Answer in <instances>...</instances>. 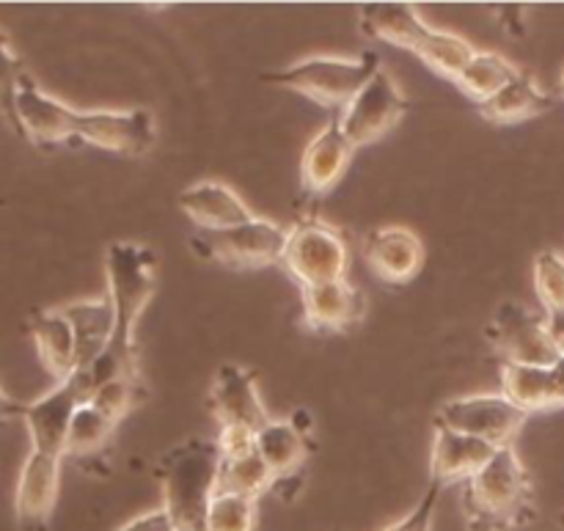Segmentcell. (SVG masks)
<instances>
[{
    "mask_svg": "<svg viewBox=\"0 0 564 531\" xmlns=\"http://www.w3.org/2000/svg\"><path fill=\"white\" fill-rule=\"evenodd\" d=\"M488 339L501 356V364H523V367H554L562 358L554 342L549 319L543 312L507 301L496 308Z\"/></svg>",
    "mask_w": 564,
    "mask_h": 531,
    "instance_id": "obj_7",
    "label": "cell"
},
{
    "mask_svg": "<svg viewBox=\"0 0 564 531\" xmlns=\"http://www.w3.org/2000/svg\"><path fill=\"white\" fill-rule=\"evenodd\" d=\"M463 516L468 531H512L538 516L532 474L516 446L496 452L468 483H463Z\"/></svg>",
    "mask_w": 564,
    "mask_h": 531,
    "instance_id": "obj_2",
    "label": "cell"
},
{
    "mask_svg": "<svg viewBox=\"0 0 564 531\" xmlns=\"http://www.w3.org/2000/svg\"><path fill=\"white\" fill-rule=\"evenodd\" d=\"M408 108H411V102L405 99V94H402L400 86L391 80L389 72L380 69L378 75L352 97V102L336 116H339V124L341 130H345V136L350 138L352 147L358 149L389 136V132L400 124L402 116L408 113Z\"/></svg>",
    "mask_w": 564,
    "mask_h": 531,
    "instance_id": "obj_9",
    "label": "cell"
},
{
    "mask_svg": "<svg viewBox=\"0 0 564 531\" xmlns=\"http://www.w3.org/2000/svg\"><path fill=\"white\" fill-rule=\"evenodd\" d=\"M193 251L204 259L235 270H257L281 264L286 246V229L270 218L253 215L246 224L226 231H198L191 240Z\"/></svg>",
    "mask_w": 564,
    "mask_h": 531,
    "instance_id": "obj_6",
    "label": "cell"
},
{
    "mask_svg": "<svg viewBox=\"0 0 564 531\" xmlns=\"http://www.w3.org/2000/svg\"><path fill=\"white\" fill-rule=\"evenodd\" d=\"M105 279H108L116 328L105 356L94 367L75 372L77 383L86 391V400H91L94 391L113 378L138 380L135 328L158 286V253L141 242H110L105 248Z\"/></svg>",
    "mask_w": 564,
    "mask_h": 531,
    "instance_id": "obj_1",
    "label": "cell"
},
{
    "mask_svg": "<svg viewBox=\"0 0 564 531\" xmlns=\"http://www.w3.org/2000/svg\"><path fill=\"white\" fill-rule=\"evenodd\" d=\"M380 72V55L364 53L358 58H341V55H308V58L295 61L279 72L262 75L264 83L290 88L323 108L341 110L352 102L358 91Z\"/></svg>",
    "mask_w": 564,
    "mask_h": 531,
    "instance_id": "obj_4",
    "label": "cell"
},
{
    "mask_svg": "<svg viewBox=\"0 0 564 531\" xmlns=\"http://www.w3.org/2000/svg\"><path fill=\"white\" fill-rule=\"evenodd\" d=\"M66 323L72 325L75 334V350H77V372L94 367L99 358L108 350L110 339H113L116 317L110 297H94V301H69L58 306Z\"/></svg>",
    "mask_w": 564,
    "mask_h": 531,
    "instance_id": "obj_21",
    "label": "cell"
},
{
    "mask_svg": "<svg viewBox=\"0 0 564 531\" xmlns=\"http://www.w3.org/2000/svg\"><path fill=\"white\" fill-rule=\"evenodd\" d=\"M367 262L386 284H411L424 268L422 237L408 226H380L367 237Z\"/></svg>",
    "mask_w": 564,
    "mask_h": 531,
    "instance_id": "obj_17",
    "label": "cell"
},
{
    "mask_svg": "<svg viewBox=\"0 0 564 531\" xmlns=\"http://www.w3.org/2000/svg\"><path fill=\"white\" fill-rule=\"evenodd\" d=\"M303 325L312 334H347L367 314V297L347 279L303 286Z\"/></svg>",
    "mask_w": 564,
    "mask_h": 531,
    "instance_id": "obj_16",
    "label": "cell"
},
{
    "mask_svg": "<svg viewBox=\"0 0 564 531\" xmlns=\"http://www.w3.org/2000/svg\"><path fill=\"white\" fill-rule=\"evenodd\" d=\"M275 474L270 472L268 463L259 457V452H248L240 457H220L218 466V485L215 494H240L259 499L262 494L273 490Z\"/></svg>",
    "mask_w": 564,
    "mask_h": 531,
    "instance_id": "obj_29",
    "label": "cell"
},
{
    "mask_svg": "<svg viewBox=\"0 0 564 531\" xmlns=\"http://www.w3.org/2000/svg\"><path fill=\"white\" fill-rule=\"evenodd\" d=\"M22 416V402L11 400L3 389H0V424L11 422V419H20Z\"/></svg>",
    "mask_w": 564,
    "mask_h": 531,
    "instance_id": "obj_37",
    "label": "cell"
},
{
    "mask_svg": "<svg viewBox=\"0 0 564 531\" xmlns=\"http://www.w3.org/2000/svg\"><path fill=\"white\" fill-rule=\"evenodd\" d=\"M441 490L435 483H430V488L424 490V496L419 499V505L408 512L405 518H400L397 523L391 527L380 529V531H433V518L435 510H438V499H441Z\"/></svg>",
    "mask_w": 564,
    "mask_h": 531,
    "instance_id": "obj_34",
    "label": "cell"
},
{
    "mask_svg": "<svg viewBox=\"0 0 564 531\" xmlns=\"http://www.w3.org/2000/svg\"><path fill=\"white\" fill-rule=\"evenodd\" d=\"M281 264L301 284V290L303 286L330 284V281L347 279L350 248H347L345 235L336 226L306 215L286 229Z\"/></svg>",
    "mask_w": 564,
    "mask_h": 531,
    "instance_id": "obj_5",
    "label": "cell"
},
{
    "mask_svg": "<svg viewBox=\"0 0 564 531\" xmlns=\"http://www.w3.org/2000/svg\"><path fill=\"white\" fill-rule=\"evenodd\" d=\"M352 147L350 138L345 136L339 124V116L328 121L312 141L306 143L301 158V185L308 196L319 198L325 193L334 191L341 182V176L347 174L352 163Z\"/></svg>",
    "mask_w": 564,
    "mask_h": 531,
    "instance_id": "obj_15",
    "label": "cell"
},
{
    "mask_svg": "<svg viewBox=\"0 0 564 531\" xmlns=\"http://www.w3.org/2000/svg\"><path fill=\"white\" fill-rule=\"evenodd\" d=\"M560 97L564 99V69H562V77H560Z\"/></svg>",
    "mask_w": 564,
    "mask_h": 531,
    "instance_id": "obj_38",
    "label": "cell"
},
{
    "mask_svg": "<svg viewBox=\"0 0 564 531\" xmlns=\"http://www.w3.org/2000/svg\"><path fill=\"white\" fill-rule=\"evenodd\" d=\"M560 523H562V529H564V512H562V521Z\"/></svg>",
    "mask_w": 564,
    "mask_h": 531,
    "instance_id": "obj_39",
    "label": "cell"
},
{
    "mask_svg": "<svg viewBox=\"0 0 564 531\" xmlns=\"http://www.w3.org/2000/svg\"><path fill=\"white\" fill-rule=\"evenodd\" d=\"M496 452L499 449H494L485 441L435 422L433 449H430V483H435L438 488L468 483Z\"/></svg>",
    "mask_w": 564,
    "mask_h": 531,
    "instance_id": "obj_18",
    "label": "cell"
},
{
    "mask_svg": "<svg viewBox=\"0 0 564 531\" xmlns=\"http://www.w3.org/2000/svg\"><path fill=\"white\" fill-rule=\"evenodd\" d=\"M501 394L516 402L529 416L564 408V353L554 367L501 364Z\"/></svg>",
    "mask_w": 564,
    "mask_h": 531,
    "instance_id": "obj_20",
    "label": "cell"
},
{
    "mask_svg": "<svg viewBox=\"0 0 564 531\" xmlns=\"http://www.w3.org/2000/svg\"><path fill=\"white\" fill-rule=\"evenodd\" d=\"M220 457H240L257 449V430L240 427V424H226L218 433Z\"/></svg>",
    "mask_w": 564,
    "mask_h": 531,
    "instance_id": "obj_35",
    "label": "cell"
},
{
    "mask_svg": "<svg viewBox=\"0 0 564 531\" xmlns=\"http://www.w3.org/2000/svg\"><path fill=\"white\" fill-rule=\"evenodd\" d=\"M154 116L147 108L132 110H80L77 113V141L105 152L141 158L154 147Z\"/></svg>",
    "mask_w": 564,
    "mask_h": 531,
    "instance_id": "obj_11",
    "label": "cell"
},
{
    "mask_svg": "<svg viewBox=\"0 0 564 531\" xmlns=\"http://www.w3.org/2000/svg\"><path fill=\"white\" fill-rule=\"evenodd\" d=\"M413 55H419V58H422V64L430 66L435 75L457 80V77L463 75V69L468 66V61L477 55V47H474L468 39L457 36V33L430 28Z\"/></svg>",
    "mask_w": 564,
    "mask_h": 531,
    "instance_id": "obj_28",
    "label": "cell"
},
{
    "mask_svg": "<svg viewBox=\"0 0 564 531\" xmlns=\"http://www.w3.org/2000/svg\"><path fill=\"white\" fill-rule=\"evenodd\" d=\"M259 499L240 494H215L209 505V531H257Z\"/></svg>",
    "mask_w": 564,
    "mask_h": 531,
    "instance_id": "obj_31",
    "label": "cell"
},
{
    "mask_svg": "<svg viewBox=\"0 0 564 531\" xmlns=\"http://www.w3.org/2000/svg\"><path fill=\"white\" fill-rule=\"evenodd\" d=\"M88 402H91L99 413H105L110 422L119 424L138 402V380H130V378L108 380V383H102L97 391H94Z\"/></svg>",
    "mask_w": 564,
    "mask_h": 531,
    "instance_id": "obj_33",
    "label": "cell"
},
{
    "mask_svg": "<svg viewBox=\"0 0 564 531\" xmlns=\"http://www.w3.org/2000/svg\"><path fill=\"white\" fill-rule=\"evenodd\" d=\"M116 422H110L105 413H99L91 402H83L75 411L69 424V435H66L64 457H75V460H86V457L99 455L113 438Z\"/></svg>",
    "mask_w": 564,
    "mask_h": 531,
    "instance_id": "obj_30",
    "label": "cell"
},
{
    "mask_svg": "<svg viewBox=\"0 0 564 531\" xmlns=\"http://www.w3.org/2000/svg\"><path fill=\"white\" fill-rule=\"evenodd\" d=\"M527 419L529 413L521 411L512 400H507L505 394H471L446 402L435 422L485 441L494 449H505V446H516V438Z\"/></svg>",
    "mask_w": 564,
    "mask_h": 531,
    "instance_id": "obj_8",
    "label": "cell"
},
{
    "mask_svg": "<svg viewBox=\"0 0 564 531\" xmlns=\"http://www.w3.org/2000/svg\"><path fill=\"white\" fill-rule=\"evenodd\" d=\"M209 411L218 419L220 427L240 424V427L262 430L270 422L262 405L257 375L240 364H224L215 372L213 391H209Z\"/></svg>",
    "mask_w": 564,
    "mask_h": 531,
    "instance_id": "obj_14",
    "label": "cell"
},
{
    "mask_svg": "<svg viewBox=\"0 0 564 531\" xmlns=\"http://www.w3.org/2000/svg\"><path fill=\"white\" fill-rule=\"evenodd\" d=\"M64 457L47 452H28L14 490V518L20 531H47L61 490Z\"/></svg>",
    "mask_w": 564,
    "mask_h": 531,
    "instance_id": "obj_12",
    "label": "cell"
},
{
    "mask_svg": "<svg viewBox=\"0 0 564 531\" xmlns=\"http://www.w3.org/2000/svg\"><path fill=\"white\" fill-rule=\"evenodd\" d=\"M176 204L187 215V220L198 226V231H226L253 218L251 207L242 202L240 193L218 180H204L185 187Z\"/></svg>",
    "mask_w": 564,
    "mask_h": 531,
    "instance_id": "obj_19",
    "label": "cell"
},
{
    "mask_svg": "<svg viewBox=\"0 0 564 531\" xmlns=\"http://www.w3.org/2000/svg\"><path fill=\"white\" fill-rule=\"evenodd\" d=\"M22 75H25V66H22L20 55L11 47L9 33L0 28V116H3L6 124L17 132V119H14V94L20 86Z\"/></svg>",
    "mask_w": 564,
    "mask_h": 531,
    "instance_id": "obj_32",
    "label": "cell"
},
{
    "mask_svg": "<svg viewBox=\"0 0 564 531\" xmlns=\"http://www.w3.org/2000/svg\"><path fill=\"white\" fill-rule=\"evenodd\" d=\"M257 452L275 479L295 477L308 457V438L290 419H270L257 430Z\"/></svg>",
    "mask_w": 564,
    "mask_h": 531,
    "instance_id": "obj_25",
    "label": "cell"
},
{
    "mask_svg": "<svg viewBox=\"0 0 564 531\" xmlns=\"http://www.w3.org/2000/svg\"><path fill=\"white\" fill-rule=\"evenodd\" d=\"M113 531H176V529H174V523H171L169 512H165L163 507H158V510H152V512H141V516H135L132 521L121 523V527Z\"/></svg>",
    "mask_w": 564,
    "mask_h": 531,
    "instance_id": "obj_36",
    "label": "cell"
},
{
    "mask_svg": "<svg viewBox=\"0 0 564 531\" xmlns=\"http://www.w3.org/2000/svg\"><path fill=\"white\" fill-rule=\"evenodd\" d=\"M77 113L64 99L44 91L31 75H22L14 94L17 132L39 149H53L61 143L77 141Z\"/></svg>",
    "mask_w": 564,
    "mask_h": 531,
    "instance_id": "obj_10",
    "label": "cell"
},
{
    "mask_svg": "<svg viewBox=\"0 0 564 531\" xmlns=\"http://www.w3.org/2000/svg\"><path fill=\"white\" fill-rule=\"evenodd\" d=\"M518 72L521 69L501 53H494V50H477V55L468 61V66L463 69V75L457 77L455 83L468 94V97L477 99L479 105H485L488 99H494Z\"/></svg>",
    "mask_w": 564,
    "mask_h": 531,
    "instance_id": "obj_27",
    "label": "cell"
},
{
    "mask_svg": "<svg viewBox=\"0 0 564 531\" xmlns=\"http://www.w3.org/2000/svg\"><path fill=\"white\" fill-rule=\"evenodd\" d=\"M86 400V391L72 375L64 383H55L47 394L22 405V422L31 435V449L64 457L66 435H69L72 416Z\"/></svg>",
    "mask_w": 564,
    "mask_h": 531,
    "instance_id": "obj_13",
    "label": "cell"
},
{
    "mask_svg": "<svg viewBox=\"0 0 564 531\" xmlns=\"http://www.w3.org/2000/svg\"><path fill=\"white\" fill-rule=\"evenodd\" d=\"M218 441L191 438L160 457L158 474L163 488V510L176 531H209L207 516L218 485Z\"/></svg>",
    "mask_w": 564,
    "mask_h": 531,
    "instance_id": "obj_3",
    "label": "cell"
},
{
    "mask_svg": "<svg viewBox=\"0 0 564 531\" xmlns=\"http://www.w3.org/2000/svg\"><path fill=\"white\" fill-rule=\"evenodd\" d=\"M551 108H554V97L527 69L518 72L494 99L479 105L485 119L494 124H521V121L549 113Z\"/></svg>",
    "mask_w": 564,
    "mask_h": 531,
    "instance_id": "obj_24",
    "label": "cell"
},
{
    "mask_svg": "<svg viewBox=\"0 0 564 531\" xmlns=\"http://www.w3.org/2000/svg\"><path fill=\"white\" fill-rule=\"evenodd\" d=\"M358 25L364 36L378 39V42L394 44V47L416 53L424 33L430 31L411 3H367L358 9Z\"/></svg>",
    "mask_w": 564,
    "mask_h": 531,
    "instance_id": "obj_22",
    "label": "cell"
},
{
    "mask_svg": "<svg viewBox=\"0 0 564 531\" xmlns=\"http://www.w3.org/2000/svg\"><path fill=\"white\" fill-rule=\"evenodd\" d=\"M534 292L554 342L564 353V253L543 251L534 259Z\"/></svg>",
    "mask_w": 564,
    "mask_h": 531,
    "instance_id": "obj_26",
    "label": "cell"
},
{
    "mask_svg": "<svg viewBox=\"0 0 564 531\" xmlns=\"http://www.w3.org/2000/svg\"><path fill=\"white\" fill-rule=\"evenodd\" d=\"M31 328V339L36 345V356L42 367L53 375L58 383L69 380L77 372V350H75V334L61 308H44L36 312L28 323Z\"/></svg>",
    "mask_w": 564,
    "mask_h": 531,
    "instance_id": "obj_23",
    "label": "cell"
}]
</instances>
